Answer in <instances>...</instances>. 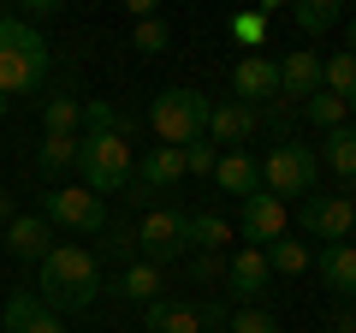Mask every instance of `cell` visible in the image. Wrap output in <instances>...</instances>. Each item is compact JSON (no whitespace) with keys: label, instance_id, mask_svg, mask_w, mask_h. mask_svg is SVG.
I'll use <instances>...</instances> for the list:
<instances>
[{"label":"cell","instance_id":"4dcf8cb0","mask_svg":"<svg viewBox=\"0 0 356 333\" xmlns=\"http://www.w3.org/2000/svg\"><path fill=\"white\" fill-rule=\"evenodd\" d=\"M214 166H220V149H214L208 137L184 149V173H202V179H214Z\"/></svg>","mask_w":356,"mask_h":333},{"label":"cell","instance_id":"83f0119b","mask_svg":"<svg viewBox=\"0 0 356 333\" xmlns=\"http://www.w3.org/2000/svg\"><path fill=\"white\" fill-rule=\"evenodd\" d=\"M36 166L48 173V179H65V173L77 166V137H48L42 155H36Z\"/></svg>","mask_w":356,"mask_h":333},{"label":"cell","instance_id":"e0dca14e","mask_svg":"<svg viewBox=\"0 0 356 333\" xmlns=\"http://www.w3.org/2000/svg\"><path fill=\"white\" fill-rule=\"evenodd\" d=\"M6 250H13L18 262H42L54 250V226L42 215H18L13 226H6Z\"/></svg>","mask_w":356,"mask_h":333},{"label":"cell","instance_id":"3957f363","mask_svg":"<svg viewBox=\"0 0 356 333\" xmlns=\"http://www.w3.org/2000/svg\"><path fill=\"white\" fill-rule=\"evenodd\" d=\"M131 143L119 131H83L77 137V185L89 196H107V191H125L131 185Z\"/></svg>","mask_w":356,"mask_h":333},{"label":"cell","instance_id":"277c9868","mask_svg":"<svg viewBox=\"0 0 356 333\" xmlns=\"http://www.w3.org/2000/svg\"><path fill=\"white\" fill-rule=\"evenodd\" d=\"M208 114H214V102H208L202 90H161L154 95V107H149V125H154V137L166 143V149H191V143H202L208 137Z\"/></svg>","mask_w":356,"mask_h":333},{"label":"cell","instance_id":"4316f807","mask_svg":"<svg viewBox=\"0 0 356 333\" xmlns=\"http://www.w3.org/2000/svg\"><path fill=\"white\" fill-rule=\"evenodd\" d=\"M321 90L327 95H350L356 90V54H332V60H321Z\"/></svg>","mask_w":356,"mask_h":333},{"label":"cell","instance_id":"cb8c5ba5","mask_svg":"<svg viewBox=\"0 0 356 333\" xmlns=\"http://www.w3.org/2000/svg\"><path fill=\"white\" fill-rule=\"evenodd\" d=\"M303 119H309V125H321V131H339V125H350V107H344V95L315 90V95L303 102Z\"/></svg>","mask_w":356,"mask_h":333},{"label":"cell","instance_id":"7c38bea8","mask_svg":"<svg viewBox=\"0 0 356 333\" xmlns=\"http://www.w3.org/2000/svg\"><path fill=\"white\" fill-rule=\"evenodd\" d=\"M250 137H255V107L214 102V114H208V143L226 155V149H250Z\"/></svg>","mask_w":356,"mask_h":333},{"label":"cell","instance_id":"1f68e13d","mask_svg":"<svg viewBox=\"0 0 356 333\" xmlns=\"http://www.w3.org/2000/svg\"><path fill=\"white\" fill-rule=\"evenodd\" d=\"M232 36L250 42V48H261V42H267V13H238V18H232Z\"/></svg>","mask_w":356,"mask_h":333},{"label":"cell","instance_id":"74e56055","mask_svg":"<svg viewBox=\"0 0 356 333\" xmlns=\"http://www.w3.org/2000/svg\"><path fill=\"white\" fill-rule=\"evenodd\" d=\"M344 42H350V48H344V54H356V18H350V24H344Z\"/></svg>","mask_w":356,"mask_h":333},{"label":"cell","instance_id":"b9f144b4","mask_svg":"<svg viewBox=\"0 0 356 333\" xmlns=\"http://www.w3.org/2000/svg\"><path fill=\"white\" fill-rule=\"evenodd\" d=\"M350 196H356V179H350Z\"/></svg>","mask_w":356,"mask_h":333},{"label":"cell","instance_id":"5b68a950","mask_svg":"<svg viewBox=\"0 0 356 333\" xmlns=\"http://www.w3.org/2000/svg\"><path fill=\"white\" fill-rule=\"evenodd\" d=\"M315 173H321V161H315V149H309V143H273V149H267V161H261V191L280 196V203L291 208L297 196L315 191Z\"/></svg>","mask_w":356,"mask_h":333},{"label":"cell","instance_id":"603a6c76","mask_svg":"<svg viewBox=\"0 0 356 333\" xmlns=\"http://www.w3.org/2000/svg\"><path fill=\"white\" fill-rule=\"evenodd\" d=\"M291 18H297V30L321 36V30H332L344 18V6H339V0H291Z\"/></svg>","mask_w":356,"mask_h":333},{"label":"cell","instance_id":"f1b7e54d","mask_svg":"<svg viewBox=\"0 0 356 333\" xmlns=\"http://www.w3.org/2000/svg\"><path fill=\"white\" fill-rule=\"evenodd\" d=\"M226 333H280V321L267 316L261 304H250V309H232V321H226Z\"/></svg>","mask_w":356,"mask_h":333},{"label":"cell","instance_id":"8fae6325","mask_svg":"<svg viewBox=\"0 0 356 333\" xmlns=\"http://www.w3.org/2000/svg\"><path fill=\"white\" fill-rule=\"evenodd\" d=\"M232 90H238V102H243V107H255V102H273V95H280V60L243 54V60L232 65Z\"/></svg>","mask_w":356,"mask_h":333},{"label":"cell","instance_id":"2e32d148","mask_svg":"<svg viewBox=\"0 0 356 333\" xmlns=\"http://www.w3.org/2000/svg\"><path fill=\"white\" fill-rule=\"evenodd\" d=\"M214 185L226 196H255V191H261V161H255L250 149H226L220 166H214Z\"/></svg>","mask_w":356,"mask_h":333},{"label":"cell","instance_id":"e575fe53","mask_svg":"<svg viewBox=\"0 0 356 333\" xmlns=\"http://www.w3.org/2000/svg\"><path fill=\"white\" fill-rule=\"evenodd\" d=\"M137 250V226H107V256H125Z\"/></svg>","mask_w":356,"mask_h":333},{"label":"cell","instance_id":"ba28073f","mask_svg":"<svg viewBox=\"0 0 356 333\" xmlns=\"http://www.w3.org/2000/svg\"><path fill=\"white\" fill-rule=\"evenodd\" d=\"M184 244H191V215H178V208H149L143 215V226H137V250H143V262H172V256H184Z\"/></svg>","mask_w":356,"mask_h":333},{"label":"cell","instance_id":"6da1fadb","mask_svg":"<svg viewBox=\"0 0 356 333\" xmlns=\"http://www.w3.org/2000/svg\"><path fill=\"white\" fill-rule=\"evenodd\" d=\"M36 297L54 316H77L102 297V262L89 256L83 244H54L36 262Z\"/></svg>","mask_w":356,"mask_h":333},{"label":"cell","instance_id":"8992f818","mask_svg":"<svg viewBox=\"0 0 356 333\" xmlns=\"http://www.w3.org/2000/svg\"><path fill=\"white\" fill-rule=\"evenodd\" d=\"M297 220H303V232L321 238V244H350V232H356V196L350 191H309L303 203H297Z\"/></svg>","mask_w":356,"mask_h":333},{"label":"cell","instance_id":"f35d334b","mask_svg":"<svg viewBox=\"0 0 356 333\" xmlns=\"http://www.w3.org/2000/svg\"><path fill=\"white\" fill-rule=\"evenodd\" d=\"M344 107H350V119H356V90H350V95H344Z\"/></svg>","mask_w":356,"mask_h":333},{"label":"cell","instance_id":"60d3db41","mask_svg":"<svg viewBox=\"0 0 356 333\" xmlns=\"http://www.w3.org/2000/svg\"><path fill=\"white\" fill-rule=\"evenodd\" d=\"M350 250H356V232H350Z\"/></svg>","mask_w":356,"mask_h":333},{"label":"cell","instance_id":"7402d4cb","mask_svg":"<svg viewBox=\"0 0 356 333\" xmlns=\"http://www.w3.org/2000/svg\"><path fill=\"white\" fill-rule=\"evenodd\" d=\"M113 292L131 297V304H154V297H161V268H154V262H131L113 280Z\"/></svg>","mask_w":356,"mask_h":333},{"label":"cell","instance_id":"836d02e7","mask_svg":"<svg viewBox=\"0 0 356 333\" xmlns=\"http://www.w3.org/2000/svg\"><path fill=\"white\" fill-rule=\"evenodd\" d=\"M137 48L143 54H166V24H161V18H143V24H137Z\"/></svg>","mask_w":356,"mask_h":333},{"label":"cell","instance_id":"d4e9b609","mask_svg":"<svg viewBox=\"0 0 356 333\" xmlns=\"http://www.w3.org/2000/svg\"><path fill=\"white\" fill-rule=\"evenodd\" d=\"M226 238H232V220L226 215H214V208H202V215H191V244L196 250H226Z\"/></svg>","mask_w":356,"mask_h":333},{"label":"cell","instance_id":"d6a6232c","mask_svg":"<svg viewBox=\"0 0 356 333\" xmlns=\"http://www.w3.org/2000/svg\"><path fill=\"white\" fill-rule=\"evenodd\" d=\"M191 274H196V286H208V280H226V256H214V250H196Z\"/></svg>","mask_w":356,"mask_h":333},{"label":"cell","instance_id":"30bf717a","mask_svg":"<svg viewBox=\"0 0 356 333\" xmlns=\"http://www.w3.org/2000/svg\"><path fill=\"white\" fill-rule=\"evenodd\" d=\"M267 286H273V268H267V256L255 250V244H243L238 256L226 262V292L238 297V309H250L255 297L267 292Z\"/></svg>","mask_w":356,"mask_h":333},{"label":"cell","instance_id":"d590c367","mask_svg":"<svg viewBox=\"0 0 356 333\" xmlns=\"http://www.w3.org/2000/svg\"><path fill=\"white\" fill-rule=\"evenodd\" d=\"M13 220H18V208H13V191H0V232L13 226Z\"/></svg>","mask_w":356,"mask_h":333},{"label":"cell","instance_id":"5bb4252c","mask_svg":"<svg viewBox=\"0 0 356 333\" xmlns=\"http://www.w3.org/2000/svg\"><path fill=\"white\" fill-rule=\"evenodd\" d=\"M0 333H65V327L36 292H13V304L0 309Z\"/></svg>","mask_w":356,"mask_h":333},{"label":"cell","instance_id":"ab89813d","mask_svg":"<svg viewBox=\"0 0 356 333\" xmlns=\"http://www.w3.org/2000/svg\"><path fill=\"white\" fill-rule=\"evenodd\" d=\"M6 107H13V95H0V119H6Z\"/></svg>","mask_w":356,"mask_h":333},{"label":"cell","instance_id":"f546056e","mask_svg":"<svg viewBox=\"0 0 356 333\" xmlns=\"http://www.w3.org/2000/svg\"><path fill=\"white\" fill-rule=\"evenodd\" d=\"M83 125L89 131H119V137H125V119H119L113 102H83Z\"/></svg>","mask_w":356,"mask_h":333},{"label":"cell","instance_id":"7bdbcfd3","mask_svg":"<svg viewBox=\"0 0 356 333\" xmlns=\"http://www.w3.org/2000/svg\"><path fill=\"white\" fill-rule=\"evenodd\" d=\"M350 316H356V309H350Z\"/></svg>","mask_w":356,"mask_h":333},{"label":"cell","instance_id":"9c48e42d","mask_svg":"<svg viewBox=\"0 0 356 333\" xmlns=\"http://www.w3.org/2000/svg\"><path fill=\"white\" fill-rule=\"evenodd\" d=\"M285 226H291V208L280 203V196H267V191H255V196H243V215H238V232L255 244V250H267L273 238H285Z\"/></svg>","mask_w":356,"mask_h":333},{"label":"cell","instance_id":"7a4b0ae2","mask_svg":"<svg viewBox=\"0 0 356 333\" xmlns=\"http://www.w3.org/2000/svg\"><path fill=\"white\" fill-rule=\"evenodd\" d=\"M48 77V42L24 18H0V95H24Z\"/></svg>","mask_w":356,"mask_h":333},{"label":"cell","instance_id":"ffe728a7","mask_svg":"<svg viewBox=\"0 0 356 333\" xmlns=\"http://www.w3.org/2000/svg\"><path fill=\"white\" fill-rule=\"evenodd\" d=\"M261 256H267V268H273V274H291V280L315 268V250H309L303 238H291V232H285V238H273V244L261 250Z\"/></svg>","mask_w":356,"mask_h":333},{"label":"cell","instance_id":"52a82bcc","mask_svg":"<svg viewBox=\"0 0 356 333\" xmlns=\"http://www.w3.org/2000/svg\"><path fill=\"white\" fill-rule=\"evenodd\" d=\"M42 220L95 238V232H107V203H102V196H89L83 185H54V191L42 196Z\"/></svg>","mask_w":356,"mask_h":333},{"label":"cell","instance_id":"44dd1931","mask_svg":"<svg viewBox=\"0 0 356 333\" xmlns=\"http://www.w3.org/2000/svg\"><path fill=\"white\" fill-rule=\"evenodd\" d=\"M321 166H332L339 179H356V125H339V131H327V143H321V155H315Z\"/></svg>","mask_w":356,"mask_h":333},{"label":"cell","instance_id":"9a60e30c","mask_svg":"<svg viewBox=\"0 0 356 333\" xmlns=\"http://www.w3.org/2000/svg\"><path fill=\"white\" fill-rule=\"evenodd\" d=\"M202 327H208V309L184 304V297H154L143 316V333H202Z\"/></svg>","mask_w":356,"mask_h":333},{"label":"cell","instance_id":"8d00e7d4","mask_svg":"<svg viewBox=\"0 0 356 333\" xmlns=\"http://www.w3.org/2000/svg\"><path fill=\"white\" fill-rule=\"evenodd\" d=\"M332 333H356V316H350V309H339V316H332Z\"/></svg>","mask_w":356,"mask_h":333},{"label":"cell","instance_id":"ac0fdd59","mask_svg":"<svg viewBox=\"0 0 356 333\" xmlns=\"http://www.w3.org/2000/svg\"><path fill=\"white\" fill-rule=\"evenodd\" d=\"M315 274L327 280V292L356 297V250L350 244H321L315 250Z\"/></svg>","mask_w":356,"mask_h":333},{"label":"cell","instance_id":"484cf974","mask_svg":"<svg viewBox=\"0 0 356 333\" xmlns=\"http://www.w3.org/2000/svg\"><path fill=\"white\" fill-rule=\"evenodd\" d=\"M42 125H48V137H77V125H83V102L54 95V102L42 107Z\"/></svg>","mask_w":356,"mask_h":333},{"label":"cell","instance_id":"d6986e66","mask_svg":"<svg viewBox=\"0 0 356 333\" xmlns=\"http://www.w3.org/2000/svg\"><path fill=\"white\" fill-rule=\"evenodd\" d=\"M321 90V54H309V48H297V54H285L280 60V95H315Z\"/></svg>","mask_w":356,"mask_h":333},{"label":"cell","instance_id":"4fadbf2b","mask_svg":"<svg viewBox=\"0 0 356 333\" xmlns=\"http://www.w3.org/2000/svg\"><path fill=\"white\" fill-rule=\"evenodd\" d=\"M131 173H137V191H131V196H149V191H172V185L184 179V149H166V143H154V149L143 155V161L131 166Z\"/></svg>","mask_w":356,"mask_h":333}]
</instances>
